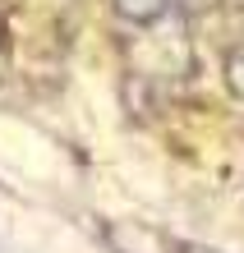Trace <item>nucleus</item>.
Returning a JSON list of instances; mask_svg holds the SVG:
<instances>
[{
  "label": "nucleus",
  "mask_w": 244,
  "mask_h": 253,
  "mask_svg": "<svg viewBox=\"0 0 244 253\" xmlns=\"http://www.w3.org/2000/svg\"><path fill=\"white\" fill-rule=\"evenodd\" d=\"M129 226H134V240H139V244H129V235L120 230V226H111V230H106V244H111L115 253H166V240H161L157 230L139 226V221H129Z\"/></svg>",
  "instance_id": "f257e3e1"
},
{
  "label": "nucleus",
  "mask_w": 244,
  "mask_h": 253,
  "mask_svg": "<svg viewBox=\"0 0 244 253\" xmlns=\"http://www.w3.org/2000/svg\"><path fill=\"white\" fill-rule=\"evenodd\" d=\"M115 9L125 19H134V23H152V19H161L166 0H115Z\"/></svg>",
  "instance_id": "f03ea898"
},
{
  "label": "nucleus",
  "mask_w": 244,
  "mask_h": 253,
  "mask_svg": "<svg viewBox=\"0 0 244 253\" xmlns=\"http://www.w3.org/2000/svg\"><path fill=\"white\" fill-rule=\"evenodd\" d=\"M226 83H231L235 97H244V46L231 51V60H226Z\"/></svg>",
  "instance_id": "7ed1b4c3"
},
{
  "label": "nucleus",
  "mask_w": 244,
  "mask_h": 253,
  "mask_svg": "<svg viewBox=\"0 0 244 253\" xmlns=\"http://www.w3.org/2000/svg\"><path fill=\"white\" fill-rule=\"evenodd\" d=\"M185 253H217V249H198V244H189V249H185Z\"/></svg>",
  "instance_id": "20e7f679"
}]
</instances>
